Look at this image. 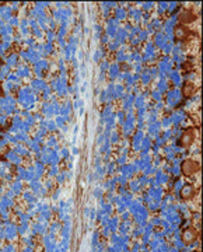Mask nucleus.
I'll list each match as a JSON object with an SVG mask.
<instances>
[{"label":"nucleus","instance_id":"obj_1","mask_svg":"<svg viewBox=\"0 0 203 252\" xmlns=\"http://www.w3.org/2000/svg\"><path fill=\"white\" fill-rule=\"evenodd\" d=\"M167 97L164 98V104H165V106H168V108L174 109L178 106V104H179V101L182 100V91L179 90V88H172V90H168L167 91Z\"/></svg>","mask_w":203,"mask_h":252},{"label":"nucleus","instance_id":"obj_2","mask_svg":"<svg viewBox=\"0 0 203 252\" xmlns=\"http://www.w3.org/2000/svg\"><path fill=\"white\" fill-rule=\"evenodd\" d=\"M170 42V39H168V37L165 35V34L162 33V31H157L156 34H154V41H153V44H154V48H158V49H162V46L164 45H167Z\"/></svg>","mask_w":203,"mask_h":252},{"label":"nucleus","instance_id":"obj_3","mask_svg":"<svg viewBox=\"0 0 203 252\" xmlns=\"http://www.w3.org/2000/svg\"><path fill=\"white\" fill-rule=\"evenodd\" d=\"M14 73L17 74L21 80L23 79H29L31 74H32V69H31V66L27 65V63H21V65L17 66V70H15Z\"/></svg>","mask_w":203,"mask_h":252},{"label":"nucleus","instance_id":"obj_4","mask_svg":"<svg viewBox=\"0 0 203 252\" xmlns=\"http://www.w3.org/2000/svg\"><path fill=\"white\" fill-rule=\"evenodd\" d=\"M119 73H121V65L116 63V62L109 63V67H108V70H107V77L108 79L112 80V81H115Z\"/></svg>","mask_w":203,"mask_h":252},{"label":"nucleus","instance_id":"obj_5","mask_svg":"<svg viewBox=\"0 0 203 252\" xmlns=\"http://www.w3.org/2000/svg\"><path fill=\"white\" fill-rule=\"evenodd\" d=\"M167 79L172 83V85H174L175 88H178V87L182 85V76H181V73L178 70H172L171 73L167 76Z\"/></svg>","mask_w":203,"mask_h":252},{"label":"nucleus","instance_id":"obj_6","mask_svg":"<svg viewBox=\"0 0 203 252\" xmlns=\"http://www.w3.org/2000/svg\"><path fill=\"white\" fill-rule=\"evenodd\" d=\"M4 60H6V65L9 66L10 69H11V67H17V66L20 65V58H18V53H14V52H11L9 56H6V58H4Z\"/></svg>","mask_w":203,"mask_h":252},{"label":"nucleus","instance_id":"obj_7","mask_svg":"<svg viewBox=\"0 0 203 252\" xmlns=\"http://www.w3.org/2000/svg\"><path fill=\"white\" fill-rule=\"evenodd\" d=\"M13 151H14L17 155H20V157H29V155H31V151L27 149V146L25 144H21V143L15 144Z\"/></svg>","mask_w":203,"mask_h":252},{"label":"nucleus","instance_id":"obj_8","mask_svg":"<svg viewBox=\"0 0 203 252\" xmlns=\"http://www.w3.org/2000/svg\"><path fill=\"white\" fill-rule=\"evenodd\" d=\"M113 39H115V41L122 46V45H125V42L128 41V33H126V31L122 28V27H119L118 31H116V34H115V38H113Z\"/></svg>","mask_w":203,"mask_h":252},{"label":"nucleus","instance_id":"obj_9","mask_svg":"<svg viewBox=\"0 0 203 252\" xmlns=\"http://www.w3.org/2000/svg\"><path fill=\"white\" fill-rule=\"evenodd\" d=\"M72 111H73L72 101H66V102H63V104L60 105V111H59V115H60V116H63V118H66V119H67V116H70Z\"/></svg>","mask_w":203,"mask_h":252},{"label":"nucleus","instance_id":"obj_10","mask_svg":"<svg viewBox=\"0 0 203 252\" xmlns=\"http://www.w3.org/2000/svg\"><path fill=\"white\" fill-rule=\"evenodd\" d=\"M151 144H153V140H151L148 136H144V137L142 139V141H140V153H143V154L150 153Z\"/></svg>","mask_w":203,"mask_h":252},{"label":"nucleus","instance_id":"obj_11","mask_svg":"<svg viewBox=\"0 0 203 252\" xmlns=\"http://www.w3.org/2000/svg\"><path fill=\"white\" fill-rule=\"evenodd\" d=\"M113 18H116L119 23H121V21H123V20H126V18H128V11H126V7H123V6L115 7V15H113Z\"/></svg>","mask_w":203,"mask_h":252},{"label":"nucleus","instance_id":"obj_12","mask_svg":"<svg viewBox=\"0 0 203 252\" xmlns=\"http://www.w3.org/2000/svg\"><path fill=\"white\" fill-rule=\"evenodd\" d=\"M105 55H107V52H105V48L99 45V48H97V49L93 52V60L95 62V63H99V62H101L102 59L105 58Z\"/></svg>","mask_w":203,"mask_h":252},{"label":"nucleus","instance_id":"obj_13","mask_svg":"<svg viewBox=\"0 0 203 252\" xmlns=\"http://www.w3.org/2000/svg\"><path fill=\"white\" fill-rule=\"evenodd\" d=\"M6 159L9 160L10 163H13V164L15 165H20L21 163H23V157H20V155H17L13 150H9V151L6 153Z\"/></svg>","mask_w":203,"mask_h":252},{"label":"nucleus","instance_id":"obj_14","mask_svg":"<svg viewBox=\"0 0 203 252\" xmlns=\"http://www.w3.org/2000/svg\"><path fill=\"white\" fill-rule=\"evenodd\" d=\"M154 80L151 79V76L148 74V69L147 67H144L143 69V72L140 73V81L139 83H142L143 85H148V84H151Z\"/></svg>","mask_w":203,"mask_h":252},{"label":"nucleus","instance_id":"obj_15","mask_svg":"<svg viewBox=\"0 0 203 252\" xmlns=\"http://www.w3.org/2000/svg\"><path fill=\"white\" fill-rule=\"evenodd\" d=\"M156 90L161 94H165L167 91L170 90V85H168V81L167 80H158L156 83Z\"/></svg>","mask_w":203,"mask_h":252},{"label":"nucleus","instance_id":"obj_16","mask_svg":"<svg viewBox=\"0 0 203 252\" xmlns=\"http://www.w3.org/2000/svg\"><path fill=\"white\" fill-rule=\"evenodd\" d=\"M118 28H119V27L115 25V24H107V27H105V35L109 37V39L111 38L113 39V38H115L116 31H118Z\"/></svg>","mask_w":203,"mask_h":252},{"label":"nucleus","instance_id":"obj_17","mask_svg":"<svg viewBox=\"0 0 203 252\" xmlns=\"http://www.w3.org/2000/svg\"><path fill=\"white\" fill-rule=\"evenodd\" d=\"M133 106H135V108H136V109H139V108H143V106H146V100H144V97H143L142 94H137V95H135Z\"/></svg>","mask_w":203,"mask_h":252},{"label":"nucleus","instance_id":"obj_18","mask_svg":"<svg viewBox=\"0 0 203 252\" xmlns=\"http://www.w3.org/2000/svg\"><path fill=\"white\" fill-rule=\"evenodd\" d=\"M108 140H109V143H111V144H116V143H119V140H121V135H119L118 130L113 129L112 132L109 133V137H108Z\"/></svg>","mask_w":203,"mask_h":252},{"label":"nucleus","instance_id":"obj_19","mask_svg":"<svg viewBox=\"0 0 203 252\" xmlns=\"http://www.w3.org/2000/svg\"><path fill=\"white\" fill-rule=\"evenodd\" d=\"M160 125H161V130L164 129H171L172 128V122L170 116H164L161 120H160Z\"/></svg>","mask_w":203,"mask_h":252},{"label":"nucleus","instance_id":"obj_20","mask_svg":"<svg viewBox=\"0 0 203 252\" xmlns=\"http://www.w3.org/2000/svg\"><path fill=\"white\" fill-rule=\"evenodd\" d=\"M58 137H56V136H49V137H48L46 139V141H45V144H44V146H46L48 147V149H53V147H55V146H58Z\"/></svg>","mask_w":203,"mask_h":252},{"label":"nucleus","instance_id":"obj_21","mask_svg":"<svg viewBox=\"0 0 203 252\" xmlns=\"http://www.w3.org/2000/svg\"><path fill=\"white\" fill-rule=\"evenodd\" d=\"M115 116H116V122L122 126L123 125V122H125V119H126V112L122 111V109H119V111L115 112Z\"/></svg>","mask_w":203,"mask_h":252},{"label":"nucleus","instance_id":"obj_22","mask_svg":"<svg viewBox=\"0 0 203 252\" xmlns=\"http://www.w3.org/2000/svg\"><path fill=\"white\" fill-rule=\"evenodd\" d=\"M150 97H151V100H153L154 102H158V101H162V100H164L162 94H161V93H158V91H157L156 88L150 91Z\"/></svg>","mask_w":203,"mask_h":252},{"label":"nucleus","instance_id":"obj_23","mask_svg":"<svg viewBox=\"0 0 203 252\" xmlns=\"http://www.w3.org/2000/svg\"><path fill=\"white\" fill-rule=\"evenodd\" d=\"M119 48H121V45H119L115 39H111V41L107 44V49L109 50V52H116Z\"/></svg>","mask_w":203,"mask_h":252},{"label":"nucleus","instance_id":"obj_24","mask_svg":"<svg viewBox=\"0 0 203 252\" xmlns=\"http://www.w3.org/2000/svg\"><path fill=\"white\" fill-rule=\"evenodd\" d=\"M11 72V69L7 65H3L0 67V80H6L7 79V74Z\"/></svg>","mask_w":203,"mask_h":252},{"label":"nucleus","instance_id":"obj_25","mask_svg":"<svg viewBox=\"0 0 203 252\" xmlns=\"http://www.w3.org/2000/svg\"><path fill=\"white\" fill-rule=\"evenodd\" d=\"M140 7H142V9H140L142 11L144 10L146 13H148L150 10H153L154 7H156V3H154V2H146V3H140Z\"/></svg>","mask_w":203,"mask_h":252},{"label":"nucleus","instance_id":"obj_26","mask_svg":"<svg viewBox=\"0 0 203 252\" xmlns=\"http://www.w3.org/2000/svg\"><path fill=\"white\" fill-rule=\"evenodd\" d=\"M44 35H45V39H46V42H53V41L56 39V31L48 29V31L44 34Z\"/></svg>","mask_w":203,"mask_h":252},{"label":"nucleus","instance_id":"obj_27","mask_svg":"<svg viewBox=\"0 0 203 252\" xmlns=\"http://www.w3.org/2000/svg\"><path fill=\"white\" fill-rule=\"evenodd\" d=\"M109 63L111 62H108L107 59H102V60L98 63L99 65V73H107L108 67H109Z\"/></svg>","mask_w":203,"mask_h":252},{"label":"nucleus","instance_id":"obj_28","mask_svg":"<svg viewBox=\"0 0 203 252\" xmlns=\"http://www.w3.org/2000/svg\"><path fill=\"white\" fill-rule=\"evenodd\" d=\"M59 155H60V160H67L70 157V150L67 149V147H60Z\"/></svg>","mask_w":203,"mask_h":252},{"label":"nucleus","instance_id":"obj_29","mask_svg":"<svg viewBox=\"0 0 203 252\" xmlns=\"http://www.w3.org/2000/svg\"><path fill=\"white\" fill-rule=\"evenodd\" d=\"M136 38L139 39L140 42H147V41H148V34H147V31H146L144 28H142V31L137 34Z\"/></svg>","mask_w":203,"mask_h":252},{"label":"nucleus","instance_id":"obj_30","mask_svg":"<svg viewBox=\"0 0 203 252\" xmlns=\"http://www.w3.org/2000/svg\"><path fill=\"white\" fill-rule=\"evenodd\" d=\"M55 123H56V126H58V129H60L62 126H64L66 125V118H63V116H60V115H58V116H55Z\"/></svg>","mask_w":203,"mask_h":252},{"label":"nucleus","instance_id":"obj_31","mask_svg":"<svg viewBox=\"0 0 203 252\" xmlns=\"http://www.w3.org/2000/svg\"><path fill=\"white\" fill-rule=\"evenodd\" d=\"M46 130H48V132H56V130H58V126H56V123H55V120H53V119H48V122H46Z\"/></svg>","mask_w":203,"mask_h":252},{"label":"nucleus","instance_id":"obj_32","mask_svg":"<svg viewBox=\"0 0 203 252\" xmlns=\"http://www.w3.org/2000/svg\"><path fill=\"white\" fill-rule=\"evenodd\" d=\"M130 74V72H122L121 70V73L118 74V77H116V80L118 81H122V83H125L126 81V79H128V76Z\"/></svg>","mask_w":203,"mask_h":252},{"label":"nucleus","instance_id":"obj_33","mask_svg":"<svg viewBox=\"0 0 203 252\" xmlns=\"http://www.w3.org/2000/svg\"><path fill=\"white\" fill-rule=\"evenodd\" d=\"M115 164H119L122 167V165H125V164H128V157L126 155H119L118 159L115 160Z\"/></svg>","mask_w":203,"mask_h":252},{"label":"nucleus","instance_id":"obj_34","mask_svg":"<svg viewBox=\"0 0 203 252\" xmlns=\"http://www.w3.org/2000/svg\"><path fill=\"white\" fill-rule=\"evenodd\" d=\"M7 24H9V25H11L13 28H14V27H18V24H20V17H17V15H13Z\"/></svg>","mask_w":203,"mask_h":252},{"label":"nucleus","instance_id":"obj_35","mask_svg":"<svg viewBox=\"0 0 203 252\" xmlns=\"http://www.w3.org/2000/svg\"><path fill=\"white\" fill-rule=\"evenodd\" d=\"M172 46H174V44H171V42H168V44H167V45H164V46H162V52H164V53H165V56L167 55H170V53H171V50H172Z\"/></svg>","mask_w":203,"mask_h":252},{"label":"nucleus","instance_id":"obj_36","mask_svg":"<svg viewBox=\"0 0 203 252\" xmlns=\"http://www.w3.org/2000/svg\"><path fill=\"white\" fill-rule=\"evenodd\" d=\"M105 167H107V174H112L113 171H115V161H109L105 164Z\"/></svg>","mask_w":203,"mask_h":252},{"label":"nucleus","instance_id":"obj_37","mask_svg":"<svg viewBox=\"0 0 203 252\" xmlns=\"http://www.w3.org/2000/svg\"><path fill=\"white\" fill-rule=\"evenodd\" d=\"M18 28H28V18L21 17L20 18V24H18Z\"/></svg>","mask_w":203,"mask_h":252},{"label":"nucleus","instance_id":"obj_38","mask_svg":"<svg viewBox=\"0 0 203 252\" xmlns=\"http://www.w3.org/2000/svg\"><path fill=\"white\" fill-rule=\"evenodd\" d=\"M178 6H179V4H178V3H175V2H174V3H168V7H167V11H170V13H172V14H174V11L178 9Z\"/></svg>","mask_w":203,"mask_h":252},{"label":"nucleus","instance_id":"obj_39","mask_svg":"<svg viewBox=\"0 0 203 252\" xmlns=\"http://www.w3.org/2000/svg\"><path fill=\"white\" fill-rule=\"evenodd\" d=\"M59 172V168L58 165H51V170H49V175L51 176H56Z\"/></svg>","mask_w":203,"mask_h":252},{"label":"nucleus","instance_id":"obj_40","mask_svg":"<svg viewBox=\"0 0 203 252\" xmlns=\"http://www.w3.org/2000/svg\"><path fill=\"white\" fill-rule=\"evenodd\" d=\"M157 179H160V181H161V182H165V181H168V175L160 171V172L157 174Z\"/></svg>","mask_w":203,"mask_h":252},{"label":"nucleus","instance_id":"obj_41","mask_svg":"<svg viewBox=\"0 0 203 252\" xmlns=\"http://www.w3.org/2000/svg\"><path fill=\"white\" fill-rule=\"evenodd\" d=\"M105 140H107V139H105V136L102 135V133H101V135L97 136V144H98V146H102Z\"/></svg>","mask_w":203,"mask_h":252},{"label":"nucleus","instance_id":"obj_42","mask_svg":"<svg viewBox=\"0 0 203 252\" xmlns=\"http://www.w3.org/2000/svg\"><path fill=\"white\" fill-rule=\"evenodd\" d=\"M132 150L133 151H140V141H132Z\"/></svg>","mask_w":203,"mask_h":252},{"label":"nucleus","instance_id":"obj_43","mask_svg":"<svg viewBox=\"0 0 203 252\" xmlns=\"http://www.w3.org/2000/svg\"><path fill=\"white\" fill-rule=\"evenodd\" d=\"M7 120H9V116H6L4 114H0V125H6Z\"/></svg>","mask_w":203,"mask_h":252},{"label":"nucleus","instance_id":"obj_44","mask_svg":"<svg viewBox=\"0 0 203 252\" xmlns=\"http://www.w3.org/2000/svg\"><path fill=\"white\" fill-rule=\"evenodd\" d=\"M105 79H107V73H99L98 79H97V81H98V84H101V83L105 81Z\"/></svg>","mask_w":203,"mask_h":252},{"label":"nucleus","instance_id":"obj_45","mask_svg":"<svg viewBox=\"0 0 203 252\" xmlns=\"http://www.w3.org/2000/svg\"><path fill=\"white\" fill-rule=\"evenodd\" d=\"M101 163H102V157L99 154H97L95 159H94V164H95V165H101Z\"/></svg>","mask_w":203,"mask_h":252},{"label":"nucleus","instance_id":"obj_46","mask_svg":"<svg viewBox=\"0 0 203 252\" xmlns=\"http://www.w3.org/2000/svg\"><path fill=\"white\" fill-rule=\"evenodd\" d=\"M70 151H72L73 155H77L78 153H80V149H78V147H76V146H72V150H70Z\"/></svg>","mask_w":203,"mask_h":252},{"label":"nucleus","instance_id":"obj_47","mask_svg":"<svg viewBox=\"0 0 203 252\" xmlns=\"http://www.w3.org/2000/svg\"><path fill=\"white\" fill-rule=\"evenodd\" d=\"M78 130H80V125H77V123H76L74 128H73V136H77Z\"/></svg>","mask_w":203,"mask_h":252},{"label":"nucleus","instance_id":"obj_48","mask_svg":"<svg viewBox=\"0 0 203 252\" xmlns=\"http://www.w3.org/2000/svg\"><path fill=\"white\" fill-rule=\"evenodd\" d=\"M78 115H80V116H83V115H84V106H81V108L78 109Z\"/></svg>","mask_w":203,"mask_h":252},{"label":"nucleus","instance_id":"obj_49","mask_svg":"<svg viewBox=\"0 0 203 252\" xmlns=\"http://www.w3.org/2000/svg\"><path fill=\"white\" fill-rule=\"evenodd\" d=\"M162 168H164L165 171H170V170H171V165H170V164H164V167H162Z\"/></svg>","mask_w":203,"mask_h":252},{"label":"nucleus","instance_id":"obj_50","mask_svg":"<svg viewBox=\"0 0 203 252\" xmlns=\"http://www.w3.org/2000/svg\"><path fill=\"white\" fill-rule=\"evenodd\" d=\"M84 34H90V28L88 27H84Z\"/></svg>","mask_w":203,"mask_h":252}]
</instances>
